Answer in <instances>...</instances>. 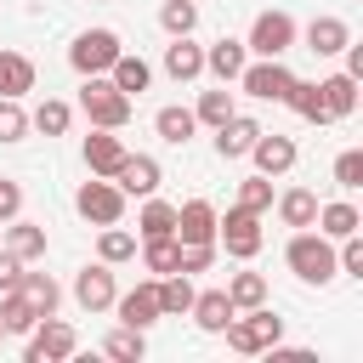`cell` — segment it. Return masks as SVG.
<instances>
[{
    "instance_id": "29",
    "label": "cell",
    "mask_w": 363,
    "mask_h": 363,
    "mask_svg": "<svg viewBox=\"0 0 363 363\" xmlns=\"http://www.w3.org/2000/svg\"><path fill=\"white\" fill-rule=\"evenodd\" d=\"M142 261H147V272H176V261H182V244H176V233H159V238H142Z\"/></svg>"
},
{
    "instance_id": "17",
    "label": "cell",
    "mask_w": 363,
    "mask_h": 363,
    "mask_svg": "<svg viewBox=\"0 0 363 363\" xmlns=\"http://www.w3.org/2000/svg\"><path fill=\"white\" fill-rule=\"evenodd\" d=\"M119 159H125V142H119L113 130H91V136H85V164H91V176H113Z\"/></svg>"
},
{
    "instance_id": "13",
    "label": "cell",
    "mask_w": 363,
    "mask_h": 363,
    "mask_svg": "<svg viewBox=\"0 0 363 363\" xmlns=\"http://www.w3.org/2000/svg\"><path fill=\"white\" fill-rule=\"evenodd\" d=\"M176 244H216V210L204 199H187L176 210Z\"/></svg>"
},
{
    "instance_id": "23",
    "label": "cell",
    "mask_w": 363,
    "mask_h": 363,
    "mask_svg": "<svg viewBox=\"0 0 363 363\" xmlns=\"http://www.w3.org/2000/svg\"><path fill=\"white\" fill-rule=\"evenodd\" d=\"M34 91V62L23 51H0V96H23Z\"/></svg>"
},
{
    "instance_id": "35",
    "label": "cell",
    "mask_w": 363,
    "mask_h": 363,
    "mask_svg": "<svg viewBox=\"0 0 363 363\" xmlns=\"http://www.w3.org/2000/svg\"><path fill=\"white\" fill-rule=\"evenodd\" d=\"M96 250H102V261L113 267V261H130V255H136V238H130V233H125V227L113 221V227H102V238H96Z\"/></svg>"
},
{
    "instance_id": "47",
    "label": "cell",
    "mask_w": 363,
    "mask_h": 363,
    "mask_svg": "<svg viewBox=\"0 0 363 363\" xmlns=\"http://www.w3.org/2000/svg\"><path fill=\"white\" fill-rule=\"evenodd\" d=\"M0 340H6V329H0Z\"/></svg>"
},
{
    "instance_id": "21",
    "label": "cell",
    "mask_w": 363,
    "mask_h": 363,
    "mask_svg": "<svg viewBox=\"0 0 363 363\" xmlns=\"http://www.w3.org/2000/svg\"><path fill=\"white\" fill-rule=\"evenodd\" d=\"M318 91H323L329 119H346V113L357 108V79H352V74H329V79H318Z\"/></svg>"
},
{
    "instance_id": "11",
    "label": "cell",
    "mask_w": 363,
    "mask_h": 363,
    "mask_svg": "<svg viewBox=\"0 0 363 363\" xmlns=\"http://www.w3.org/2000/svg\"><path fill=\"white\" fill-rule=\"evenodd\" d=\"M74 301L85 306V312H108L119 295H113V272H108V261H96V267H85L79 278H74Z\"/></svg>"
},
{
    "instance_id": "16",
    "label": "cell",
    "mask_w": 363,
    "mask_h": 363,
    "mask_svg": "<svg viewBox=\"0 0 363 363\" xmlns=\"http://www.w3.org/2000/svg\"><path fill=\"white\" fill-rule=\"evenodd\" d=\"M187 312H193V323H199L204 335H221V329H227V318H233L238 306L227 301V289H204V295H193V306H187Z\"/></svg>"
},
{
    "instance_id": "4",
    "label": "cell",
    "mask_w": 363,
    "mask_h": 363,
    "mask_svg": "<svg viewBox=\"0 0 363 363\" xmlns=\"http://www.w3.org/2000/svg\"><path fill=\"white\" fill-rule=\"evenodd\" d=\"M74 210H79L85 221H96V227H113V221L125 216V193H119L108 176H91V182L74 193Z\"/></svg>"
},
{
    "instance_id": "22",
    "label": "cell",
    "mask_w": 363,
    "mask_h": 363,
    "mask_svg": "<svg viewBox=\"0 0 363 363\" xmlns=\"http://www.w3.org/2000/svg\"><path fill=\"white\" fill-rule=\"evenodd\" d=\"M6 250H11L17 261H40V255H45V227L11 216V227H6Z\"/></svg>"
},
{
    "instance_id": "45",
    "label": "cell",
    "mask_w": 363,
    "mask_h": 363,
    "mask_svg": "<svg viewBox=\"0 0 363 363\" xmlns=\"http://www.w3.org/2000/svg\"><path fill=\"white\" fill-rule=\"evenodd\" d=\"M17 278H23V261L11 250H0V289H17Z\"/></svg>"
},
{
    "instance_id": "6",
    "label": "cell",
    "mask_w": 363,
    "mask_h": 363,
    "mask_svg": "<svg viewBox=\"0 0 363 363\" xmlns=\"http://www.w3.org/2000/svg\"><path fill=\"white\" fill-rule=\"evenodd\" d=\"M238 85H244L250 96H261V102H284L289 85H295V74L284 68V57H261V62H244Z\"/></svg>"
},
{
    "instance_id": "43",
    "label": "cell",
    "mask_w": 363,
    "mask_h": 363,
    "mask_svg": "<svg viewBox=\"0 0 363 363\" xmlns=\"http://www.w3.org/2000/svg\"><path fill=\"white\" fill-rule=\"evenodd\" d=\"M335 267H340V272H352V278H363V238H357V233H346V238H340Z\"/></svg>"
},
{
    "instance_id": "19",
    "label": "cell",
    "mask_w": 363,
    "mask_h": 363,
    "mask_svg": "<svg viewBox=\"0 0 363 363\" xmlns=\"http://www.w3.org/2000/svg\"><path fill=\"white\" fill-rule=\"evenodd\" d=\"M164 74H170V79H199V74H204V51H199L187 34H176V45L164 51Z\"/></svg>"
},
{
    "instance_id": "9",
    "label": "cell",
    "mask_w": 363,
    "mask_h": 363,
    "mask_svg": "<svg viewBox=\"0 0 363 363\" xmlns=\"http://www.w3.org/2000/svg\"><path fill=\"white\" fill-rule=\"evenodd\" d=\"M34 340H28V363H57V357H74V346H79V335L62 323V318H40L34 329H28Z\"/></svg>"
},
{
    "instance_id": "24",
    "label": "cell",
    "mask_w": 363,
    "mask_h": 363,
    "mask_svg": "<svg viewBox=\"0 0 363 363\" xmlns=\"http://www.w3.org/2000/svg\"><path fill=\"white\" fill-rule=\"evenodd\" d=\"M108 79H113L125 96H142V91H147V79H153V68H147L142 57H125V51H119V57H113V68H108Z\"/></svg>"
},
{
    "instance_id": "28",
    "label": "cell",
    "mask_w": 363,
    "mask_h": 363,
    "mask_svg": "<svg viewBox=\"0 0 363 363\" xmlns=\"http://www.w3.org/2000/svg\"><path fill=\"white\" fill-rule=\"evenodd\" d=\"M323 238H346V233H357L363 227V216L352 210V204H318V221H312Z\"/></svg>"
},
{
    "instance_id": "15",
    "label": "cell",
    "mask_w": 363,
    "mask_h": 363,
    "mask_svg": "<svg viewBox=\"0 0 363 363\" xmlns=\"http://www.w3.org/2000/svg\"><path fill=\"white\" fill-rule=\"evenodd\" d=\"M164 312H159V284H136L125 301H119V323H130V329H147V323H159Z\"/></svg>"
},
{
    "instance_id": "12",
    "label": "cell",
    "mask_w": 363,
    "mask_h": 363,
    "mask_svg": "<svg viewBox=\"0 0 363 363\" xmlns=\"http://www.w3.org/2000/svg\"><path fill=\"white\" fill-rule=\"evenodd\" d=\"M250 159H255V170H261V176H284V170H295V142H289V136H278V130H272V136L261 130V136L250 142Z\"/></svg>"
},
{
    "instance_id": "41",
    "label": "cell",
    "mask_w": 363,
    "mask_h": 363,
    "mask_svg": "<svg viewBox=\"0 0 363 363\" xmlns=\"http://www.w3.org/2000/svg\"><path fill=\"white\" fill-rule=\"evenodd\" d=\"M28 130V113L17 108V96H0V142H23Z\"/></svg>"
},
{
    "instance_id": "37",
    "label": "cell",
    "mask_w": 363,
    "mask_h": 363,
    "mask_svg": "<svg viewBox=\"0 0 363 363\" xmlns=\"http://www.w3.org/2000/svg\"><path fill=\"white\" fill-rule=\"evenodd\" d=\"M34 130H45V136H62L68 130V102H57V96H45L40 108H34V119H28Z\"/></svg>"
},
{
    "instance_id": "30",
    "label": "cell",
    "mask_w": 363,
    "mask_h": 363,
    "mask_svg": "<svg viewBox=\"0 0 363 363\" xmlns=\"http://www.w3.org/2000/svg\"><path fill=\"white\" fill-rule=\"evenodd\" d=\"M17 295H23L40 318H45V312H57V301H62V295H57V284H51L45 272H23V278H17Z\"/></svg>"
},
{
    "instance_id": "2",
    "label": "cell",
    "mask_w": 363,
    "mask_h": 363,
    "mask_svg": "<svg viewBox=\"0 0 363 363\" xmlns=\"http://www.w3.org/2000/svg\"><path fill=\"white\" fill-rule=\"evenodd\" d=\"M284 261H289V272L301 278V284H329L340 267H335V250H329V238L323 233H295L289 238V250H284Z\"/></svg>"
},
{
    "instance_id": "34",
    "label": "cell",
    "mask_w": 363,
    "mask_h": 363,
    "mask_svg": "<svg viewBox=\"0 0 363 363\" xmlns=\"http://www.w3.org/2000/svg\"><path fill=\"white\" fill-rule=\"evenodd\" d=\"M102 352H108V357H119V363H136V357L147 352V340H142V329H130V323H125V329H113V335L102 340Z\"/></svg>"
},
{
    "instance_id": "26",
    "label": "cell",
    "mask_w": 363,
    "mask_h": 363,
    "mask_svg": "<svg viewBox=\"0 0 363 363\" xmlns=\"http://www.w3.org/2000/svg\"><path fill=\"white\" fill-rule=\"evenodd\" d=\"M34 323H40V312H34L17 289H0V329H6V335H28Z\"/></svg>"
},
{
    "instance_id": "18",
    "label": "cell",
    "mask_w": 363,
    "mask_h": 363,
    "mask_svg": "<svg viewBox=\"0 0 363 363\" xmlns=\"http://www.w3.org/2000/svg\"><path fill=\"white\" fill-rule=\"evenodd\" d=\"M346 40H352V28L340 17H312L306 23V51H318V57H335Z\"/></svg>"
},
{
    "instance_id": "25",
    "label": "cell",
    "mask_w": 363,
    "mask_h": 363,
    "mask_svg": "<svg viewBox=\"0 0 363 363\" xmlns=\"http://www.w3.org/2000/svg\"><path fill=\"white\" fill-rule=\"evenodd\" d=\"M193 295H199V289L187 284V272H164V278H159V312H164V318H182V312L193 306Z\"/></svg>"
},
{
    "instance_id": "32",
    "label": "cell",
    "mask_w": 363,
    "mask_h": 363,
    "mask_svg": "<svg viewBox=\"0 0 363 363\" xmlns=\"http://www.w3.org/2000/svg\"><path fill=\"white\" fill-rule=\"evenodd\" d=\"M136 233H142V238L176 233V204H164V199H153V193H147V204H142V216H136Z\"/></svg>"
},
{
    "instance_id": "27",
    "label": "cell",
    "mask_w": 363,
    "mask_h": 363,
    "mask_svg": "<svg viewBox=\"0 0 363 363\" xmlns=\"http://www.w3.org/2000/svg\"><path fill=\"white\" fill-rule=\"evenodd\" d=\"M278 216H284V227H312V221H318V193L289 187V193L278 199Z\"/></svg>"
},
{
    "instance_id": "42",
    "label": "cell",
    "mask_w": 363,
    "mask_h": 363,
    "mask_svg": "<svg viewBox=\"0 0 363 363\" xmlns=\"http://www.w3.org/2000/svg\"><path fill=\"white\" fill-rule=\"evenodd\" d=\"M335 182H340V187H363V153H357V147H346V153L335 159Z\"/></svg>"
},
{
    "instance_id": "1",
    "label": "cell",
    "mask_w": 363,
    "mask_h": 363,
    "mask_svg": "<svg viewBox=\"0 0 363 363\" xmlns=\"http://www.w3.org/2000/svg\"><path fill=\"white\" fill-rule=\"evenodd\" d=\"M79 108H85V119H91L96 130H119V125H130V96H125L113 79H102V74H85V85H79Z\"/></svg>"
},
{
    "instance_id": "14",
    "label": "cell",
    "mask_w": 363,
    "mask_h": 363,
    "mask_svg": "<svg viewBox=\"0 0 363 363\" xmlns=\"http://www.w3.org/2000/svg\"><path fill=\"white\" fill-rule=\"evenodd\" d=\"M255 136H261V125H255V119H244V113H227V119L216 125V153H221V159H244Z\"/></svg>"
},
{
    "instance_id": "38",
    "label": "cell",
    "mask_w": 363,
    "mask_h": 363,
    "mask_svg": "<svg viewBox=\"0 0 363 363\" xmlns=\"http://www.w3.org/2000/svg\"><path fill=\"white\" fill-rule=\"evenodd\" d=\"M159 23H164V34H193V23H199V6H193V0H164Z\"/></svg>"
},
{
    "instance_id": "5",
    "label": "cell",
    "mask_w": 363,
    "mask_h": 363,
    "mask_svg": "<svg viewBox=\"0 0 363 363\" xmlns=\"http://www.w3.org/2000/svg\"><path fill=\"white\" fill-rule=\"evenodd\" d=\"M113 57H119V34H113V28H85V34L68 45V62H74L79 74H108Z\"/></svg>"
},
{
    "instance_id": "7",
    "label": "cell",
    "mask_w": 363,
    "mask_h": 363,
    "mask_svg": "<svg viewBox=\"0 0 363 363\" xmlns=\"http://www.w3.org/2000/svg\"><path fill=\"white\" fill-rule=\"evenodd\" d=\"M216 244L227 250V255H238V261H250L255 250H261V216L255 210H227V221H216Z\"/></svg>"
},
{
    "instance_id": "10",
    "label": "cell",
    "mask_w": 363,
    "mask_h": 363,
    "mask_svg": "<svg viewBox=\"0 0 363 363\" xmlns=\"http://www.w3.org/2000/svg\"><path fill=\"white\" fill-rule=\"evenodd\" d=\"M159 176H164V170H159V159H147V153H125V159H119V170H113L108 182H113L119 193L147 199V193H159Z\"/></svg>"
},
{
    "instance_id": "8",
    "label": "cell",
    "mask_w": 363,
    "mask_h": 363,
    "mask_svg": "<svg viewBox=\"0 0 363 363\" xmlns=\"http://www.w3.org/2000/svg\"><path fill=\"white\" fill-rule=\"evenodd\" d=\"M289 45H295V17H289V11H261V17L250 23V40H244V51L284 57Z\"/></svg>"
},
{
    "instance_id": "20",
    "label": "cell",
    "mask_w": 363,
    "mask_h": 363,
    "mask_svg": "<svg viewBox=\"0 0 363 363\" xmlns=\"http://www.w3.org/2000/svg\"><path fill=\"white\" fill-rule=\"evenodd\" d=\"M204 68L227 85V79H238L244 74V40H216L210 51H204Z\"/></svg>"
},
{
    "instance_id": "46",
    "label": "cell",
    "mask_w": 363,
    "mask_h": 363,
    "mask_svg": "<svg viewBox=\"0 0 363 363\" xmlns=\"http://www.w3.org/2000/svg\"><path fill=\"white\" fill-rule=\"evenodd\" d=\"M340 51H346V74H352V79H363V45H352V40H346Z\"/></svg>"
},
{
    "instance_id": "33",
    "label": "cell",
    "mask_w": 363,
    "mask_h": 363,
    "mask_svg": "<svg viewBox=\"0 0 363 363\" xmlns=\"http://www.w3.org/2000/svg\"><path fill=\"white\" fill-rule=\"evenodd\" d=\"M193 125H199V119H193L187 108H159V113H153V130H159L164 142H176V147L193 136Z\"/></svg>"
},
{
    "instance_id": "3",
    "label": "cell",
    "mask_w": 363,
    "mask_h": 363,
    "mask_svg": "<svg viewBox=\"0 0 363 363\" xmlns=\"http://www.w3.org/2000/svg\"><path fill=\"white\" fill-rule=\"evenodd\" d=\"M221 335H227V346H233V352H244V357H250V352H267V346H278V335H284V318H272V312H267V301H261V306H244V318L233 312Z\"/></svg>"
},
{
    "instance_id": "44",
    "label": "cell",
    "mask_w": 363,
    "mask_h": 363,
    "mask_svg": "<svg viewBox=\"0 0 363 363\" xmlns=\"http://www.w3.org/2000/svg\"><path fill=\"white\" fill-rule=\"evenodd\" d=\"M17 210H23V187H17V182H6V176H0V221H11V216H17Z\"/></svg>"
},
{
    "instance_id": "31",
    "label": "cell",
    "mask_w": 363,
    "mask_h": 363,
    "mask_svg": "<svg viewBox=\"0 0 363 363\" xmlns=\"http://www.w3.org/2000/svg\"><path fill=\"white\" fill-rule=\"evenodd\" d=\"M284 102H289V108H295L301 119H312V125H323V119H329V108H323V91H318L312 79H295Z\"/></svg>"
},
{
    "instance_id": "40",
    "label": "cell",
    "mask_w": 363,
    "mask_h": 363,
    "mask_svg": "<svg viewBox=\"0 0 363 363\" xmlns=\"http://www.w3.org/2000/svg\"><path fill=\"white\" fill-rule=\"evenodd\" d=\"M227 113H233V91H204L193 108V119H204V125H221Z\"/></svg>"
},
{
    "instance_id": "36",
    "label": "cell",
    "mask_w": 363,
    "mask_h": 363,
    "mask_svg": "<svg viewBox=\"0 0 363 363\" xmlns=\"http://www.w3.org/2000/svg\"><path fill=\"white\" fill-rule=\"evenodd\" d=\"M227 301H233V306H261V301H267V278H261V272H238V278L227 284Z\"/></svg>"
},
{
    "instance_id": "39",
    "label": "cell",
    "mask_w": 363,
    "mask_h": 363,
    "mask_svg": "<svg viewBox=\"0 0 363 363\" xmlns=\"http://www.w3.org/2000/svg\"><path fill=\"white\" fill-rule=\"evenodd\" d=\"M238 210H272V182L267 176H250V182H238Z\"/></svg>"
}]
</instances>
